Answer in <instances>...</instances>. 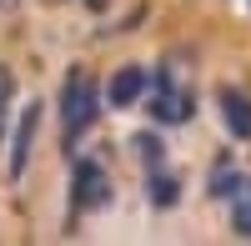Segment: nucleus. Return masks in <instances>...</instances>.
Listing matches in <instances>:
<instances>
[{
  "mask_svg": "<svg viewBox=\"0 0 251 246\" xmlns=\"http://www.w3.org/2000/svg\"><path fill=\"white\" fill-rule=\"evenodd\" d=\"M96 116H100V86H96V75L86 66H71L66 86H60V136H66V151L96 126Z\"/></svg>",
  "mask_w": 251,
  "mask_h": 246,
  "instance_id": "nucleus-1",
  "label": "nucleus"
},
{
  "mask_svg": "<svg viewBox=\"0 0 251 246\" xmlns=\"http://www.w3.org/2000/svg\"><path fill=\"white\" fill-rule=\"evenodd\" d=\"M191 111H196L191 86L176 75V66H161L151 75V116L161 126H181V121H191Z\"/></svg>",
  "mask_w": 251,
  "mask_h": 246,
  "instance_id": "nucleus-2",
  "label": "nucleus"
},
{
  "mask_svg": "<svg viewBox=\"0 0 251 246\" xmlns=\"http://www.w3.org/2000/svg\"><path fill=\"white\" fill-rule=\"evenodd\" d=\"M111 201V176L100 161H75V181H71V216L100 211Z\"/></svg>",
  "mask_w": 251,
  "mask_h": 246,
  "instance_id": "nucleus-3",
  "label": "nucleus"
},
{
  "mask_svg": "<svg viewBox=\"0 0 251 246\" xmlns=\"http://www.w3.org/2000/svg\"><path fill=\"white\" fill-rule=\"evenodd\" d=\"M35 131H40V100H30L20 111V126H15V141H10V161H5V176L20 181L30 166V146H35Z\"/></svg>",
  "mask_w": 251,
  "mask_h": 246,
  "instance_id": "nucleus-4",
  "label": "nucleus"
},
{
  "mask_svg": "<svg viewBox=\"0 0 251 246\" xmlns=\"http://www.w3.org/2000/svg\"><path fill=\"white\" fill-rule=\"evenodd\" d=\"M151 91V71L146 66H121L116 75H111V106H136V100Z\"/></svg>",
  "mask_w": 251,
  "mask_h": 246,
  "instance_id": "nucleus-5",
  "label": "nucleus"
},
{
  "mask_svg": "<svg viewBox=\"0 0 251 246\" xmlns=\"http://www.w3.org/2000/svg\"><path fill=\"white\" fill-rule=\"evenodd\" d=\"M216 106H221V121H226V131H231L236 141H251V100L231 86H221L216 91Z\"/></svg>",
  "mask_w": 251,
  "mask_h": 246,
  "instance_id": "nucleus-6",
  "label": "nucleus"
},
{
  "mask_svg": "<svg viewBox=\"0 0 251 246\" xmlns=\"http://www.w3.org/2000/svg\"><path fill=\"white\" fill-rule=\"evenodd\" d=\"M221 201H231V231H236V236H251V176L236 171V181L226 186Z\"/></svg>",
  "mask_w": 251,
  "mask_h": 246,
  "instance_id": "nucleus-7",
  "label": "nucleus"
},
{
  "mask_svg": "<svg viewBox=\"0 0 251 246\" xmlns=\"http://www.w3.org/2000/svg\"><path fill=\"white\" fill-rule=\"evenodd\" d=\"M146 191H151V201H156V206H176L181 181L166 171V166H156V171H146Z\"/></svg>",
  "mask_w": 251,
  "mask_h": 246,
  "instance_id": "nucleus-8",
  "label": "nucleus"
},
{
  "mask_svg": "<svg viewBox=\"0 0 251 246\" xmlns=\"http://www.w3.org/2000/svg\"><path fill=\"white\" fill-rule=\"evenodd\" d=\"M136 151H141V161H146V171L166 166V146H161L156 136H136Z\"/></svg>",
  "mask_w": 251,
  "mask_h": 246,
  "instance_id": "nucleus-9",
  "label": "nucleus"
},
{
  "mask_svg": "<svg viewBox=\"0 0 251 246\" xmlns=\"http://www.w3.org/2000/svg\"><path fill=\"white\" fill-rule=\"evenodd\" d=\"M10 91H15L10 86V71L0 66V136H5V116H10Z\"/></svg>",
  "mask_w": 251,
  "mask_h": 246,
  "instance_id": "nucleus-10",
  "label": "nucleus"
},
{
  "mask_svg": "<svg viewBox=\"0 0 251 246\" xmlns=\"http://www.w3.org/2000/svg\"><path fill=\"white\" fill-rule=\"evenodd\" d=\"M0 10H15V0H0Z\"/></svg>",
  "mask_w": 251,
  "mask_h": 246,
  "instance_id": "nucleus-11",
  "label": "nucleus"
}]
</instances>
